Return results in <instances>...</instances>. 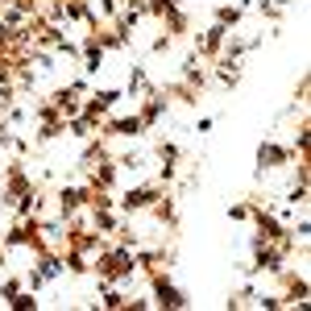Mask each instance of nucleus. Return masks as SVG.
<instances>
[{"instance_id": "obj_1", "label": "nucleus", "mask_w": 311, "mask_h": 311, "mask_svg": "<svg viewBox=\"0 0 311 311\" xmlns=\"http://www.w3.org/2000/svg\"><path fill=\"white\" fill-rule=\"evenodd\" d=\"M158 295H162V303H170V307H178V303H183V299H178V295H174V291H170V287H166V282H162V287H158Z\"/></svg>"}]
</instances>
